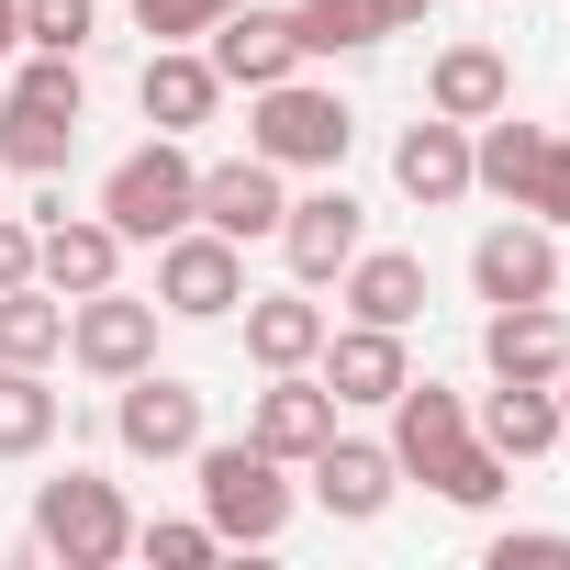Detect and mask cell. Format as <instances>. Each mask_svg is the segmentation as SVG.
<instances>
[{"label":"cell","mask_w":570,"mask_h":570,"mask_svg":"<svg viewBox=\"0 0 570 570\" xmlns=\"http://www.w3.org/2000/svg\"><path fill=\"white\" fill-rule=\"evenodd\" d=\"M235 314H246V358H257V370H314V347H325V325H336L303 279H292V292H246Z\"/></svg>","instance_id":"cell-23"},{"label":"cell","mask_w":570,"mask_h":570,"mask_svg":"<svg viewBox=\"0 0 570 570\" xmlns=\"http://www.w3.org/2000/svg\"><path fill=\"white\" fill-rule=\"evenodd\" d=\"M392 179H403V202H425V213L470 202V124H448V112L403 124V146H392Z\"/></svg>","instance_id":"cell-20"},{"label":"cell","mask_w":570,"mask_h":570,"mask_svg":"<svg viewBox=\"0 0 570 570\" xmlns=\"http://www.w3.org/2000/svg\"><path fill=\"white\" fill-rule=\"evenodd\" d=\"M514 213H537L548 235L570 224V135H548V146H537V168H525V190H514Z\"/></svg>","instance_id":"cell-33"},{"label":"cell","mask_w":570,"mask_h":570,"mask_svg":"<svg viewBox=\"0 0 570 570\" xmlns=\"http://www.w3.org/2000/svg\"><path fill=\"white\" fill-rule=\"evenodd\" d=\"M135 559H157V570H202V559H224V537H213L202 514H168V525H135Z\"/></svg>","instance_id":"cell-32"},{"label":"cell","mask_w":570,"mask_h":570,"mask_svg":"<svg viewBox=\"0 0 570 570\" xmlns=\"http://www.w3.org/2000/svg\"><path fill=\"white\" fill-rule=\"evenodd\" d=\"M503 101H514V57H503V46H481V35L436 46V68H425V112H448V124H492Z\"/></svg>","instance_id":"cell-17"},{"label":"cell","mask_w":570,"mask_h":570,"mask_svg":"<svg viewBox=\"0 0 570 570\" xmlns=\"http://www.w3.org/2000/svg\"><path fill=\"white\" fill-rule=\"evenodd\" d=\"M112 392H124V403H112L124 459H157V470H168V459H190V448H202V392H190L179 370H157V358H146V370H135V381H112Z\"/></svg>","instance_id":"cell-8"},{"label":"cell","mask_w":570,"mask_h":570,"mask_svg":"<svg viewBox=\"0 0 570 570\" xmlns=\"http://www.w3.org/2000/svg\"><path fill=\"white\" fill-rule=\"evenodd\" d=\"M101 35V0H23V46L35 57H90Z\"/></svg>","instance_id":"cell-30"},{"label":"cell","mask_w":570,"mask_h":570,"mask_svg":"<svg viewBox=\"0 0 570 570\" xmlns=\"http://www.w3.org/2000/svg\"><path fill=\"white\" fill-rule=\"evenodd\" d=\"M68 157H79V124L68 112H35V101L0 90V168H12V179H57Z\"/></svg>","instance_id":"cell-25"},{"label":"cell","mask_w":570,"mask_h":570,"mask_svg":"<svg viewBox=\"0 0 570 570\" xmlns=\"http://www.w3.org/2000/svg\"><path fill=\"white\" fill-rule=\"evenodd\" d=\"M481 358H492V381H559V370H570V325H559V303H492Z\"/></svg>","instance_id":"cell-21"},{"label":"cell","mask_w":570,"mask_h":570,"mask_svg":"<svg viewBox=\"0 0 570 570\" xmlns=\"http://www.w3.org/2000/svg\"><path fill=\"white\" fill-rule=\"evenodd\" d=\"M0 358H12V370L68 358V303L46 292V279H12V292H0Z\"/></svg>","instance_id":"cell-24"},{"label":"cell","mask_w":570,"mask_h":570,"mask_svg":"<svg viewBox=\"0 0 570 570\" xmlns=\"http://www.w3.org/2000/svg\"><path fill=\"white\" fill-rule=\"evenodd\" d=\"M0 57H23V0H0Z\"/></svg>","instance_id":"cell-37"},{"label":"cell","mask_w":570,"mask_h":570,"mask_svg":"<svg viewBox=\"0 0 570 570\" xmlns=\"http://www.w3.org/2000/svg\"><path fill=\"white\" fill-rule=\"evenodd\" d=\"M202 57L224 68V90H268V79H292V68H303V35H292V12H257V0H235V12L213 23Z\"/></svg>","instance_id":"cell-16"},{"label":"cell","mask_w":570,"mask_h":570,"mask_svg":"<svg viewBox=\"0 0 570 570\" xmlns=\"http://www.w3.org/2000/svg\"><path fill=\"white\" fill-rule=\"evenodd\" d=\"M381 414H392V459H403V481H425L448 448H470V392H448V381H403Z\"/></svg>","instance_id":"cell-19"},{"label":"cell","mask_w":570,"mask_h":570,"mask_svg":"<svg viewBox=\"0 0 570 570\" xmlns=\"http://www.w3.org/2000/svg\"><path fill=\"white\" fill-rule=\"evenodd\" d=\"M57 392H46V370H12L0 358V459H46L57 448Z\"/></svg>","instance_id":"cell-28"},{"label":"cell","mask_w":570,"mask_h":570,"mask_svg":"<svg viewBox=\"0 0 570 570\" xmlns=\"http://www.w3.org/2000/svg\"><path fill=\"white\" fill-rule=\"evenodd\" d=\"M246 146L268 157V168H303V179H325V168H347V146H358V112H347V90H325V79H268V90H246Z\"/></svg>","instance_id":"cell-1"},{"label":"cell","mask_w":570,"mask_h":570,"mask_svg":"<svg viewBox=\"0 0 570 570\" xmlns=\"http://www.w3.org/2000/svg\"><path fill=\"white\" fill-rule=\"evenodd\" d=\"M12 101H35V112H68V124H90V79H79V57H23V68H12Z\"/></svg>","instance_id":"cell-31"},{"label":"cell","mask_w":570,"mask_h":570,"mask_svg":"<svg viewBox=\"0 0 570 570\" xmlns=\"http://www.w3.org/2000/svg\"><path fill=\"white\" fill-rule=\"evenodd\" d=\"M135 101H146V124H157V135H202V124L224 112V68H213L202 46H157V57H146V79H135Z\"/></svg>","instance_id":"cell-18"},{"label":"cell","mask_w":570,"mask_h":570,"mask_svg":"<svg viewBox=\"0 0 570 570\" xmlns=\"http://www.w3.org/2000/svg\"><path fill=\"white\" fill-rule=\"evenodd\" d=\"M537 146H548V124H514V101H503L492 124H470V190L514 202V190H525V168H537Z\"/></svg>","instance_id":"cell-26"},{"label":"cell","mask_w":570,"mask_h":570,"mask_svg":"<svg viewBox=\"0 0 570 570\" xmlns=\"http://www.w3.org/2000/svg\"><path fill=\"white\" fill-rule=\"evenodd\" d=\"M35 548L68 559V570H112V559H135L124 481H101V470H57V481H35Z\"/></svg>","instance_id":"cell-3"},{"label":"cell","mask_w":570,"mask_h":570,"mask_svg":"<svg viewBox=\"0 0 570 570\" xmlns=\"http://www.w3.org/2000/svg\"><path fill=\"white\" fill-rule=\"evenodd\" d=\"M303 470H314V503H325L336 525H381V514H392V492H403V459H392V448H370V436H325Z\"/></svg>","instance_id":"cell-13"},{"label":"cell","mask_w":570,"mask_h":570,"mask_svg":"<svg viewBox=\"0 0 570 570\" xmlns=\"http://www.w3.org/2000/svg\"><path fill=\"white\" fill-rule=\"evenodd\" d=\"M503 481H514V470H503L481 436H470V448H448V459L425 470V492H436V503H459V514H492V503H503Z\"/></svg>","instance_id":"cell-29"},{"label":"cell","mask_w":570,"mask_h":570,"mask_svg":"<svg viewBox=\"0 0 570 570\" xmlns=\"http://www.w3.org/2000/svg\"><path fill=\"white\" fill-rule=\"evenodd\" d=\"M336 414H347V403H336V392H325L314 370H268V392L246 403V436H257V448H268L279 470H303V459H314V448L336 436Z\"/></svg>","instance_id":"cell-11"},{"label":"cell","mask_w":570,"mask_h":570,"mask_svg":"<svg viewBox=\"0 0 570 570\" xmlns=\"http://www.w3.org/2000/svg\"><path fill=\"white\" fill-rule=\"evenodd\" d=\"M157 292H124V279H112V292H79L68 303V358L90 370V381H135L146 358H157Z\"/></svg>","instance_id":"cell-6"},{"label":"cell","mask_w":570,"mask_h":570,"mask_svg":"<svg viewBox=\"0 0 570 570\" xmlns=\"http://www.w3.org/2000/svg\"><path fill=\"white\" fill-rule=\"evenodd\" d=\"M190 470H202V525L224 548H268L279 525H292V481H279V459L257 436H202Z\"/></svg>","instance_id":"cell-2"},{"label":"cell","mask_w":570,"mask_h":570,"mask_svg":"<svg viewBox=\"0 0 570 570\" xmlns=\"http://www.w3.org/2000/svg\"><path fill=\"white\" fill-rule=\"evenodd\" d=\"M425 12H436V0H392V35H414V23H425Z\"/></svg>","instance_id":"cell-38"},{"label":"cell","mask_w":570,"mask_h":570,"mask_svg":"<svg viewBox=\"0 0 570 570\" xmlns=\"http://www.w3.org/2000/svg\"><path fill=\"white\" fill-rule=\"evenodd\" d=\"M470 436H481L503 470H537V459H559V381H492V403L470 414Z\"/></svg>","instance_id":"cell-15"},{"label":"cell","mask_w":570,"mask_h":570,"mask_svg":"<svg viewBox=\"0 0 570 570\" xmlns=\"http://www.w3.org/2000/svg\"><path fill=\"white\" fill-rule=\"evenodd\" d=\"M559 279H570V224H559Z\"/></svg>","instance_id":"cell-40"},{"label":"cell","mask_w":570,"mask_h":570,"mask_svg":"<svg viewBox=\"0 0 570 570\" xmlns=\"http://www.w3.org/2000/svg\"><path fill=\"white\" fill-rule=\"evenodd\" d=\"M190 190H202L190 146H179V135H146L135 157H112V179H101V224H112L124 246H157V235L190 224Z\"/></svg>","instance_id":"cell-4"},{"label":"cell","mask_w":570,"mask_h":570,"mask_svg":"<svg viewBox=\"0 0 570 570\" xmlns=\"http://www.w3.org/2000/svg\"><path fill=\"white\" fill-rule=\"evenodd\" d=\"M559 448H570V370H559Z\"/></svg>","instance_id":"cell-39"},{"label":"cell","mask_w":570,"mask_h":570,"mask_svg":"<svg viewBox=\"0 0 570 570\" xmlns=\"http://www.w3.org/2000/svg\"><path fill=\"white\" fill-rule=\"evenodd\" d=\"M492 570H570V525H503Z\"/></svg>","instance_id":"cell-35"},{"label":"cell","mask_w":570,"mask_h":570,"mask_svg":"<svg viewBox=\"0 0 570 570\" xmlns=\"http://www.w3.org/2000/svg\"><path fill=\"white\" fill-rule=\"evenodd\" d=\"M370 246V213H358V190L325 168L314 190H292V213H279V257H292V279H303V292H325V279L347 268Z\"/></svg>","instance_id":"cell-7"},{"label":"cell","mask_w":570,"mask_h":570,"mask_svg":"<svg viewBox=\"0 0 570 570\" xmlns=\"http://www.w3.org/2000/svg\"><path fill=\"white\" fill-rule=\"evenodd\" d=\"M470 292L481 303H559L570 279H559V235L537 213H503L481 246H470Z\"/></svg>","instance_id":"cell-9"},{"label":"cell","mask_w":570,"mask_h":570,"mask_svg":"<svg viewBox=\"0 0 570 570\" xmlns=\"http://www.w3.org/2000/svg\"><path fill=\"white\" fill-rule=\"evenodd\" d=\"M279 213H292V168H268L257 146L224 157V168H202V190H190V224H213V235H235V246L279 235Z\"/></svg>","instance_id":"cell-10"},{"label":"cell","mask_w":570,"mask_h":570,"mask_svg":"<svg viewBox=\"0 0 570 570\" xmlns=\"http://www.w3.org/2000/svg\"><path fill=\"white\" fill-rule=\"evenodd\" d=\"M336 303H347L358 325H403V336H414V314H425V257H403V246H358V257L336 268Z\"/></svg>","instance_id":"cell-22"},{"label":"cell","mask_w":570,"mask_h":570,"mask_svg":"<svg viewBox=\"0 0 570 570\" xmlns=\"http://www.w3.org/2000/svg\"><path fill=\"white\" fill-rule=\"evenodd\" d=\"M235 303H246V246L235 235H213V224L157 235V314L168 325H224Z\"/></svg>","instance_id":"cell-5"},{"label":"cell","mask_w":570,"mask_h":570,"mask_svg":"<svg viewBox=\"0 0 570 570\" xmlns=\"http://www.w3.org/2000/svg\"><path fill=\"white\" fill-rule=\"evenodd\" d=\"M235 12V0H135V35H157V46H190V35H213Z\"/></svg>","instance_id":"cell-34"},{"label":"cell","mask_w":570,"mask_h":570,"mask_svg":"<svg viewBox=\"0 0 570 570\" xmlns=\"http://www.w3.org/2000/svg\"><path fill=\"white\" fill-rule=\"evenodd\" d=\"M314 381L336 392V403H392L403 381H414V358H403V325H325V347H314Z\"/></svg>","instance_id":"cell-12"},{"label":"cell","mask_w":570,"mask_h":570,"mask_svg":"<svg viewBox=\"0 0 570 570\" xmlns=\"http://www.w3.org/2000/svg\"><path fill=\"white\" fill-rule=\"evenodd\" d=\"M35 279H46L57 303L112 292V279H124V235H112L101 213H46V224H35Z\"/></svg>","instance_id":"cell-14"},{"label":"cell","mask_w":570,"mask_h":570,"mask_svg":"<svg viewBox=\"0 0 570 570\" xmlns=\"http://www.w3.org/2000/svg\"><path fill=\"white\" fill-rule=\"evenodd\" d=\"M292 35L303 57H370L392 35V0H292Z\"/></svg>","instance_id":"cell-27"},{"label":"cell","mask_w":570,"mask_h":570,"mask_svg":"<svg viewBox=\"0 0 570 570\" xmlns=\"http://www.w3.org/2000/svg\"><path fill=\"white\" fill-rule=\"evenodd\" d=\"M12 279H35V224L0 213V292H12Z\"/></svg>","instance_id":"cell-36"}]
</instances>
